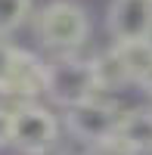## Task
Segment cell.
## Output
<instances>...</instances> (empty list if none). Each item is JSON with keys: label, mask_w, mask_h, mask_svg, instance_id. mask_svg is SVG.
Wrapping results in <instances>:
<instances>
[{"label": "cell", "mask_w": 152, "mask_h": 155, "mask_svg": "<svg viewBox=\"0 0 152 155\" xmlns=\"http://www.w3.org/2000/svg\"><path fill=\"white\" fill-rule=\"evenodd\" d=\"M140 90H143L146 96H152V68L146 71V78H143V81H140Z\"/></svg>", "instance_id": "obj_11"}, {"label": "cell", "mask_w": 152, "mask_h": 155, "mask_svg": "<svg viewBox=\"0 0 152 155\" xmlns=\"http://www.w3.org/2000/svg\"><path fill=\"white\" fill-rule=\"evenodd\" d=\"M118 121H121V109L115 102L103 99V96H93L87 102H78V106L65 109V121L62 124H65V134L71 140H78L84 149H90V146L115 140Z\"/></svg>", "instance_id": "obj_3"}, {"label": "cell", "mask_w": 152, "mask_h": 155, "mask_svg": "<svg viewBox=\"0 0 152 155\" xmlns=\"http://www.w3.org/2000/svg\"><path fill=\"white\" fill-rule=\"evenodd\" d=\"M25 50L9 44L6 37H0V96H12L16 87V74H19V62H22Z\"/></svg>", "instance_id": "obj_8"}, {"label": "cell", "mask_w": 152, "mask_h": 155, "mask_svg": "<svg viewBox=\"0 0 152 155\" xmlns=\"http://www.w3.org/2000/svg\"><path fill=\"white\" fill-rule=\"evenodd\" d=\"M9 137H12V109L0 106V149L9 146Z\"/></svg>", "instance_id": "obj_10"}, {"label": "cell", "mask_w": 152, "mask_h": 155, "mask_svg": "<svg viewBox=\"0 0 152 155\" xmlns=\"http://www.w3.org/2000/svg\"><path fill=\"white\" fill-rule=\"evenodd\" d=\"M93 25L87 9L71 0H53L34 16V34L47 50L56 53H74L87 44Z\"/></svg>", "instance_id": "obj_2"}, {"label": "cell", "mask_w": 152, "mask_h": 155, "mask_svg": "<svg viewBox=\"0 0 152 155\" xmlns=\"http://www.w3.org/2000/svg\"><path fill=\"white\" fill-rule=\"evenodd\" d=\"M59 130L62 124L50 109L37 106V102L25 99L22 106L12 109V137L9 146L19 149L22 155H37L59 146Z\"/></svg>", "instance_id": "obj_4"}, {"label": "cell", "mask_w": 152, "mask_h": 155, "mask_svg": "<svg viewBox=\"0 0 152 155\" xmlns=\"http://www.w3.org/2000/svg\"><path fill=\"white\" fill-rule=\"evenodd\" d=\"M31 16V0H0V37L16 34Z\"/></svg>", "instance_id": "obj_9"}, {"label": "cell", "mask_w": 152, "mask_h": 155, "mask_svg": "<svg viewBox=\"0 0 152 155\" xmlns=\"http://www.w3.org/2000/svg\"><path fill=\"white\" fill-rule=\"evenodd\" d=\"M103 93L96 74V59L93 56H78L74 53H59L56 59L47 62V84L44 96L62 109H71L78 102H87Z\"/></svg>", "instance_id": "obj_1"}, {"label": "cell", "mask_w": 152, "mask_h": 155, "mask_svg": "<svg viewBox=\"0 0 152 155\" xmlns=\"http://www.w3.org/2000/svg\"><path fill=\"white\" fill-rule=\"evenodd\" d=\"M115 53L124 65L127 81L140 87V81L146 78V71L152 68V41H134V44H112Z\"/></svg>", "instance_id": "obj_7"}, {"label": "cell", "mask_w": 152, "mask_h": 155, "mask_svg": "<svg viewBox=\"0 0 152 155\" xmlns=\"http://www.w3.org/2000/svg\"><path fill=\"white\" fill-rule=\"evenodd\" d=\"M37 155H71V152H65L62 146H53V149H47V152H37Z\"/></svg>", "instance_id": "obj_12"}, {"label": "cell", "mask_w": 152, "mask_h": 155, "mask_svg": "<svg viewBox=\"0 0 152 155\" xmlns=\"http://www.w3.org/2000/svg\"><path fill=\"white\" fill-rule=\"evenodd\" d=\"M106 31L112 44L152 41V0H112L106 9Z\"/></svg>", "instance_id": "obj_5"}, {"label": "cell", "mask_w": 152, "mask_h": 155, "mask_svg": "<svg viewBox=\"0 0 152 155\" xmlns=\"http://www.w3.org/2000/svg\"><path fill=\"white\" fill-rule=\"evenodd\" d=\"M115 140L137 155H152V109L137 106V109L121 112Z\"/></svg>", "instance_id": "obj_6"}]
</instances>
